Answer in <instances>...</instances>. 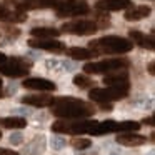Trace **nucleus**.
Listing matches in <instances>:
<instances>
[{
  "instance_id": "25",
  "label": "nucleus",
  "mask_w": 155,
  "mask_h": 155,
  "mask_svg": "<svg viewBox=\"0 0 155 155\" xmlns=\"http://www.w3.org/2000/svg\"><path fill=\"white\" fill-rule=\"evenodd\" d=\"M143 124H147V125H150V127H153V117L143 118Z\"/></svg>"
},
{
  "instance_id": "19",
  "label": "nucleus",
  "mask_w": 155,
  "mask_h": 155,
  "mask_svg": "<svg viewBox=\"0 0 155 155\" xmlns=\"http://www.w3.org/2000/svg\"><path fill=\"white\" fill-rule=\"evenodd\" d=\"M117 132V122L115 120H105V122H97L90 135H104V134H112Z\"/></svg>"
},
{
  "instance_id": "10",
  "label": "nucleus",
  "mask_w": 155,
  "mask_h": 155,
  "mask_svg": "<svg viewBox=\"0 0 155 155\" xmlns=\"http://www.w3.org/2000/svg\"><path fill=\"white\" fill-rule=\"evenodd\" d=\"M132 7V0H98L95 8L100 12H117Z\"/></svg>"
},
{
  "instance_id": "7",
  "label": "nucleus",
  "mask_w": 155,
  "mask_h": 155,
  "mask_svg": "<svg viewBox=\"0 0 155 155\" xmlns=\"http://www.w3.org/2000/svg\"><path fill=\"white\" fill-rule=\"evenodd\" d=\"M28 72H30V64H25L22 60H5L4 64H0V74L5 77H27Z\"/></svg>"
},
{
  "instance_id": "5",
  "label": "nucleus",
  "mask_w": 155,
  "mask_h": 155,
  "mask_svg": "<svg viewBox=\"0 0 155 155\" xmlns=\"http://www.w3.org/2000/svg\"><path fill=\"white\" fill-rule=\"evenodd\" d=\"M128 58H108V60H100V62H92V64L84 65L85 74H110L114 70L128 67Z\"/></svg>"
},
{
  "instance_id": "29",
  "label": "nucleus",
  "mask_w": 155,
  "mask_h": 155,
  "mask_svg": "<svg viewBox=\"0 0 155 155\" xmlns=\"http://www.w3.org/2000/svg\"><path fill=\"white\" fill-rule=\"evenodd\" d=\"M4 97V92H2V88H0V98Z\"/></svg>"
},
{
  "instance_id": "22",
  "label": "nucleus",
  "mask_w": 155,
  "mask_h": 155,
  "mask_svg": "<svg viewBox=\"0 0 155 155\" xmlns=\"http://www.w3.org/2000/svg\"><path fill=\"white\" fill-rule=\"evenodd\" d=\"M74 84L77 85V87H80V88H88V87H92V84H94V80L92 78H88L87 75H75L74 77Z\"/></svg>"
},
{
  "instance_id": "26",
  "label": "nucleus",
  "mask_w": 155,
  "mask_h": 155,
  "mask_svg": "<svg viewBox=\"0 0 155 155\" xmlns=\"http://www.w3.org/2000/svg\"><path fill=\"white\" fill-rule=\"evenodd\" d=\"M153 62H150V64H148V74H150V75H153L155 74V67H153Z\"/></svg>"
},
{
  "instance_id": "23",
  "label": "nucleus",
  "mask_w": 155,
  "mask_h": 155,
  "mask_svg": "<svg viewBox=\"0 0 155 155\" xmlns=\"http://www.w3.org/2000/svg\"><path fill=\"white\" fill-rule=\"evenodd\" d=\"M72 147L77 148V150H85V148H88L92 145V142L88 140V138H82V137H75L72 138Z\"/></svg>"
},
{
  "instance_id": "28",
  "label": "nucleus",
  "mask_w": 155,
  "mask_h": 155,
  "mask_svg": "<svg viewBox=\"0 0 155 155\" xmlns=\"http://www.w3.org/2000/svg\"><path fill=\"white\" fill-rule=\"evenodd\" d=\"M5 60H7V55H5L4 52H0V64H4Z\"/></svg>"
},
{
  "instance_id": "17",
  "label": "nucleus",
  "mask_w": 155,
  "mask_h": 155,
  "mask_svg": "<svg viewBox=\"0 0 155 155\" xmlns=\"http://www.w3.org/2000/svg\"><path fill=\"white\" fill-rule=\"evenodd\" d=\"M67 54H68V57H72L74 60H90V58H94L95 55H97L94 50L84 48V47H72Z\"/></svg>"
},
{
  "instance_id": "30",
  "label": "nucleus",
  "mask_w": 155,
  "mask_h": 155,
  "mask_svg": "<svg viewBox=\"0 0 155 155\" xmlns=\"http://www.w3.org/2000/svg\"><path fill=\"white\" fill-rule=\"evenodd\" d=\"M2 84H4V82H2V78H0V88H2Z\"/></svg>"
},
{
  "instance_id": "3",
  "label": "nucleus",
  "mask_w": 155,
  "mask_h": 155,
  "mask_svg": "<svg viewBox=\"0 0 155 155\" xmlns=\"http://www.w3.org/2000/svg\"><path fill=\"white\" fill-rule=\"evenodd\" d=\"M128 87L130 85H117V87H107V88H92L88 92L90 100L98 102V104H110L115 100H122L128 95Z\"/></svg>"
},
{
  "instance_id": "15",
  "label": "nucleus",
  "mask_w": 155,
  "mask_h": 155,
  "mask_svg": "<svg viewBox=\"0 0 155 155\" xmlns=\"http://www.w3.org/2000/svg\"><path fill=\"white\" fill-rule=\"evenodd\" d=\"M150 14H152L150 7H147V5H138V7H134V8H130L128 12H125V20L137 22V20H142V18L148 17Z\"/></svg>"
},
{
  "instance_id": "31",
  "label": "nucleus",
  "mask_w": 155,
  "mask_h": 155,
  "mask_svg": "<svg viewBox=\"0 0 155 155\" xmlns=\"http://www.w3.org/2000/svg\"><path fill=\"white\" fill-rule=\"evenodd\" d=\"M0 138H2V132H0Z\"/></svg>"
},
{
  "instance_id": "8",
  "label": "nucleus",
  "mask_w": 155,
  "mask_h": 155,
  "mask_svg": "<svg viewBox=\"0 0 155 155\" xmlns=\"http://www.w3.org/2000/svg\"><path fill=\"white\" fill-rule=\"evenodd\" d=\"M28 47L32 48H40V50L54 52V54H60L65 50V44L57 38H30L28 40Z\"/></svg>"
},
{
  "instance_id": "1",
  "label": "nucleus",
  "mask_w": 155,
  "mask_h": 155,
  "mask_svg": "<svg viewBox=\"0 0 155 155\" xmlns=\"http://www.w3.org/2000/svg\"><path fill=\"white\" fill-rule=\"evenodd\" d=\"M52 105H54L52 114L58 118H65V120H70V118H87L95 114L94 105L87 104L84 100H78V98H72V97L54 98Z\"/></svg>"
},
{
  "instance_id": "13",
  "label": "nucleus",
  "mask_w": 155,
  "mask_h": 155,
  "mask_svg": "<svg viewBox=\"0 0 155 155\" xmlns=\"http://www.w3.org/2000/svg\"><path fill=\"white\" fill-rule=\"evenodd\" d=\"M22 104L42 108V107H48V105H52V104H54V97H50V95H45V94L25 95V97H22Z\"/></svg>"
},
{
  "instance_id": "6",
  "label": "nucleus",
  "mask_w": 155,
  "mask_h": 155,
  "mask_svg": "<svg viewBox=\"0 0 155 155\" xmlns=\"http://www.w3.org/2000/svg\"><path fill=\"white\" fill-rule=\"evenodd\" d=\"M98 30L97 24L90 20H77V22H67L62 25V32L74 35H94Z\"/></svg>"
},
{
  "instance_id": "2",
  "label": "nucleus",
  "mask_w": 155,
  "mask_h": 155,
  "mask_svg": "<svg viewBox=\"0 0 155 155\" xmlns=\"http://www.w3.org/2000/svg\"><path fill=\"white\" fill-rule=\"evenodd\" d=\"M134 42L130 38L118 37V35H107L98 40L90 42V48L95 54H108V55H122L132 50Z\"/></svg>"
},
{
  "instance_id": "24",
  "label": "nucleus",
  "mask_w": 155,
  "mask_h": 155,
  "mask_svg": "<svg viewBox=\"0 0 155 155\" xmlns=\"http://www.w3.org/2000/svg\"><path fill=\"white\" fill-rule=\"evenodd\" d=\"M0 155H18L15 150H10V148H0Z\"/></svg>"
},
{
  "instance_id": "14",
  "label": "nucleus",
  "mask_w": 155,
  "mask_h": 155,
  "mask_svg": "<svg viewBox=\"0 0 155 155\" xmlns=\"http://www.w3.org/2000/svg\"><path fill=\"white\" fill-rule=\"evenodd\" d=\"M128 37H130L137 45H140L142 48H147V50H153L155 48L153 37H148V35L142 34V32H138V30H130L128 32Z\"/></svg>"
},
{
  "instance_id": "21",
  "label": "nucleus",
  "mask_w": 155,
  "mask_h": 155,
  "mask_svg": "<svg viewBox=\"0 0 155 155\" xmlns=\"http://www.w3.org/2000/svg\"><path fill=\"white\" fill-rule=\"evenodd\" d=\"M140 124L134 120H125V122H117V132H138Z\"/></svg>"
},
{
  "instance_id": "16",
  "label": "nucleus",
  "mask_w": 155,
  "mask_h": 155,
  "mask_svg": "<svg viewBox=\"0 0 155 155\" xmlns=\"http://www.w3.org/2000/svg\"><path fill=\"white\" fill-rule=\"evenodd\" d=\"M104 84L107 85V87L128 85V75H127V72H122V74H107L104 78Z\"/></svg>"
},
{
  "instance_id": "9",
  "label": "nucleus",
  "mask_w": 155,
  "mask_h": 155,
  "mask_svg": "<svg viewBox=\"0 0 155 155\" xmlns=\"http://www.w3.org/2000/svg\"><path fill=\"white\" fill-rule=\"evenodd\" d=\"M22 87L28 88V90H38V92H54L57 88V85L54 82L47 80V78H40V77H32V78H25L22 82Z\"/></svg>"
},
{
  "instance_id": "12",
  "label": "nucleus",
  "mask_w": 155,
  "mask_h": 155,
  "mask_svg": "<svg viewBox=\"0 0 155 155\" xmlns=\"http://www.w3.org/2000/svg\"><path fill=\"white\" fill-rule=\"evenodd\" d=\"M27 20V14L22 10H10L7 7H0V22H7V24H20Z\"/></svg>"
},
{
  "instance_id": "4",
  "label": "nucleus",
  "mask_w": 155,
  "mask_h": 155,
  "mask_svg": "<svg viewBox=\"0 0 155 155\" xmlns=\"http://www.w3.org/2000/svg\"><path fill=\"white\" fill-rule=\"evenodd\" d=\"M55 12L60 18L80 17V15H87L90 12V7L85 0H60V4L55 7Z\"/></svg>"
},
{
  "instance_id": "18",
  "label": "nucleus",
  "mask_w": 155,
  "mask_h": 155,
  "mask_svg": "<svg viewBox=\"0 0 155 155\" xmlns=\"http://www.w3.org/2000/svg\"><path fill=\"white\" fill-rule=\"evenodd\" d=\"M30 35L35 38H57L60 35V30L54 27H37L30 30Z\"/></svg>"
},
{
  "instance_id": "11",
  "label": "nucleus",
  "mask_w": 155,
  "mask_h": 155,
  "mask_svg": "<svg viewBox=\"0 0 155 155\" xmlns=\"http://www.w3.org/2000/svg\"><path fill=\"white\" fill-rule=\"evenodd\" d=\"M115 140H117V143L125 145V147H138L147 142V137L135 134V132H124V134H118Z\"/></svg>"
},
{
  "instance_id": "27",
  "label": "nucleus",
  "mask_w": 155,
  "mask_h": 155,
  "mask_svg": "<svg viewBox=\"0 0 155 155\" xmlns=\"http://www.w3.org/2000/svg\"><path fill=\"white\" fill-rule=\"evenodd\" d=\"M20 137H22V135H14V137H12V138H10V140H12V143H18V142H20V140H22V138H20Z\"/></svg>"
},
{
  "instance_id": "20",
  "label": "nucleus",
  "mask_w": 155,
  "mask_h": 155,
  "mask_svg": "<svg viewBox=\"0 0 155 155\" xmlns=\"http://www.w3.org/2000/svg\"><path fill=\"white\" fill-rule=\"evenodd\" d=\"M2 125L5 128H24L27 127V120L22 117H7L2 120Z\"/></svg>"
}]
</instances>
